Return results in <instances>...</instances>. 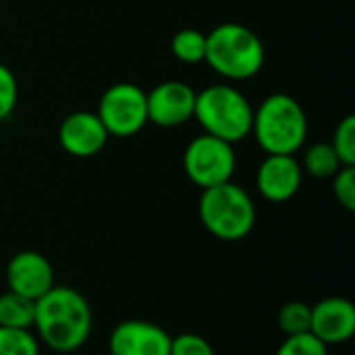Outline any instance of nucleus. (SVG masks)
<instances>
[{"instance_id": "4", "label": "nucleus", "mask_w": 355, "mask_h": 355, "mask_svg": "<svg viewBox=\"0 0 355 355\" xmlns=\"http://www.w3.org/2000/svg\"><path fill=\"white\" fill-rule=\"evenodd\" d=\"M252 131L266 154H295L306 141V112L291 96L272 94L254 112Z\"/></svg>"}, {"instance_id": "6", "label": "nucleus", "mask_w": 355, "mask_h": 355, "mask_svg": "<svg viewBox=\"0 0 355 355\" xmlns=\"http://www.w3.org/2000/svg\"><path fill=\"white\" fill-rule=\"evenodd\" d=\"M187 177L202 189L231 181L235 171L233 146L214 135H200L187 148L183 156Z\"/></svg>"}, {"instance_id": "14", "label": "nucleus", "mask_w": 355, "mask_h": 355, "mask_svg": "<svg viewBox=\"0 0 355 355\" xmlns=\"http://www.w3.org/2000/svg\"><path fill=\"white\" fill-rule=\"evenodd\" d=\"M35 318V302L23 297L15 291H4L0 295V327L29 331L33 329Z\"/></svg>"}, {"instance_id": "7", "label": "nucleus", "mask_w": 355, "mask_h": 355, "mask_svg": "<svg viewBox=\"0 0 355 355\" xmlns=\"http://www.w3.org/2000/svg\"><path fill=\"white\" fill-rule=\"evenodd\" d=\"M98 116L108 135L129 137L139 133L148 123L146 92L133 83H116L108 87L100 100Z\"/></svg>"}, {"instance_id": "12", "label": "nucleus", "mask_w": 355, "mask_h": 355, "mask_svg": "<svg viewBox=\"0 0 355 355\" xmlns=\"http://www.w3.org/2000/svg\"><path fill=\"white\" fill-rule=\"evenodd\" d=\"M60 146L77 158L96 156L108 141V131L102 125L98 114L92 112H73L69 114L58 131Z\"/></svg>"}, {"instance_id": "3", "label": "nucleus", "mask_w": 355, "mask_h": 355, "mask_svg": "<svg viewBox=\"0 0 355 355\" xmlns=\"http://www.w3.org/2000/svg\"><path fill=\"white\" fill-rule=\"evenodd\" d=\"M198 212L202 225L223 241H239L256 225V208L250 193L231 181L204 189Z\"/></svg>"}, {"instance_id": "17", "label": "nucleus", "mask_w": 355, "mask_h": 355, "mask_svg": "<svg viewBox=\"0 0 355 355\" xmlns=\"http://www.w3.org/2000/svg\"><path fill=\"white\" fill-rule=\"evenodd\" d=\"M310 320H312V306L304 302H289L279 312V327L287 337L310 333Z\"/></svg>"}, {"instance_id": "18", "label": "nucleus", "mask_w": 355, "mask_h": 355, "mask_svg": "<svg viewBox=\"0 0 355 355\" xmlns=\"http://www.w3.org/2000/svg\"><path fill=\"white\" fill-rule=\"evenodd\" d=\"M0 355H40V345L29 331L0 327Z\"/></svg>"}, {"instance_id": "22", "label": "nucleus", "mask_w": 355, "mask_h": 355, "mask_svg": "<svg viewBox=\"0 0 355 355\" xmlns=\"http://www.w3.org/2000/svg\"><path fill=\"white\" fill-rule=\"evenodd\" d=\"M168 355H214L212 345L193 333H183L171 339V354Z\"/></svg>"}, {"instance_id": "11", "label": "nucleus", "mask_w": 355, "mask_h": 355, "mask_svg": "<svg viewBox=\"0 0 355 355\" xmlns=\"http://www.w3.org/2000/svg\"><path fill=\"white\" fill-rule=\"evenodd\" d=\"M310 333L329 345L347 343L355 333V308L345 297H327L312 306Z\"/></svg>"}, {"instance_id": "20", "label": "nucleus", "mask_w": 355, "mask_h": 355, "mask_svg": "<svg viewBox=\"0 0 355 355\" xmlns=\"http://www.w3.org/2000/svg\"><path fill=\"white\" fill-rule=\"evenodd\" d=\"M277 355H329V347L318 341L312 333L287 337L277 349Z\"/></svg>"}, {"instance_id": "15", "label": "nucleus", "mask_w": 355, "mask_h": 355, "mask_svg": "<svg viewBox=\"0 0 355 355\" xmlns=\"http://www.w3.org/2000/svg\"><path fill=\"white\" fill-rule=\"evenodd\" d=\"M304 166L312 177L327 179V177H335L343 164L331 144H316L306 152Z\"/></svg>"}, {"instance_id": "10", "label": "nucleus", "mask_w": 355, "mask_h": 355, "mask_svg": "<svg viewBox=\"0 0 355 355\" xmlns=\"http://www.w3.org/2000/svg\"><path fill=\"white\" fill-rule=\"evenodd\" d=\"M148 121L160 127H177L193 116L196 92L183 81H164L146 94Z\"/></svg>"}, {"instance_id": "9", "label": "nucleus", "mask_w": 355, "mask_h": 355, "mask_svg": "<svg viewBox=\"0 0 355 355\" xmlns=\"http://www.w3.org/2000/svg\"><path fill=\"white\" fill-rule=\"evenodd\" d=\"M6 285L10 291L35 302L54 287V268L40 252H19L6 264Z\"/></svg>"}, {"instance_id": "1", "label": "nucleus", "mask_w": 355, "mask_h": 355, "mask_svg": "<svg viewBox=\"0 0 355 355\" xmlns=\"http://www.w3.org/2000/svg\"><path fill=\"white\" fill-rule=\"evenodd\" d=\"M92 308L87 300L73 287L54 285L35 300L33 329L40 341L58 354L77 352L92 333Z\"/></svg>"}, {"instance_id": "19", "label": "nucleus", "mask_w": 355, "mask_h": 355, "mask_svg": "<svg viewBox=\"0 0 355 355\" xmlns=\"http://www.w3.org/2000/svg\"><path fill=\"white\" fill-rule=\"evenodd\" d=\"M343 166L355 164V116L347 114L335 129V139L331 144Z\"/></svg>"}, {"instance_id": "2", "label": "nucleus", "mask_w": 355, "mask_h": 355, "mask_svg": "<svg viewBox=\"0 0 355 355\" xmlns=\"http://www.w3.org/2000/svg\"><path fill=\"white\" fill-rule=\"evenodd\" d=\"M204 60L227 79H250L264 64V46L245 25L223 23L206 35Z\"/></svg>"}, {"instance_id": "13", "label": "nucleus", "mask_w": 355, "mask_h": 355, "mask_svg": "<svg viewBox=\"0 0 355 355\" xmlns=\"http://www.w3.org/2000/svg\"><path fill=\"white\" fill-rule=\"evenodd\" d=\"M302 185V166L293 154H268L258 168V189L268 202L291 200Z\"/></svg>"}, {"instance_id": "21", "label": "nucleus", "mask_w": 355, "mask_h": 355, "mask_svg": "<svg viewBox=\"0 0 355 355\" xmlns=\"http://www.w3.org/2000/svg\"><path fill=\"white\" fill-rule=\"evenodd\" d=\"M333 191L339 204L354 212L355 210V166H341L333 181Z\"/></svg>"}, {"instance_id": "5", "label": "nucleus", "mask_w": 355, "mask_h": 355, "mask_svg": "<svg viewBox=\"0 0 355 355\" xmlns=\"http://www.w3.org/2000/svg\"><path fill=\"white\" fill-rule=\"evenodd\" d=\"M193 116L208 135L229 144L250 135L254 125V110L250 102L231 85H212L202 94H196Z\"/></svg>"}, {"instance_id": "8", "label": "nucleus", "mask_w": 355, "mask_h": 355, "mask_svg": "<svg viewBox=\"0 0 355 355\" xmlns=\"http://www.w3.org/2000/svg\"><path fill=\"white\" fill-rule=\"evenodd\" d=\"M171 335L146 320H125L110 333L108 349L110 355H168Z\"/></svg>"}, {"instance_id": "23", "label": "nucleus", "mask_w": 355, "mask_h": 355, "mask_svg": "<svg viewBox=\"0 0 355 355\" xmlns=\"http://www.w3.org/2000/svg\"><path fill=\"white\" fill-rule=\"evenodd\" d=\"M17 104V79L8 67L0 64V121L6 119Z\"/></svg>"}, {"instance_id": "16", "label": "nucleus", "mask_w": 355, "mask_h": 355, "mask_svg": "<svg viewBox=\"0 0 355 355\" xmlns=\"http://www.w3.org/2000/svg\"><path fill=\"white\" fill-rule=\"evenodd\" d=\"M171 48L181 62H200L206 56V35L198 29H181L175 33Z\"/></svg>"}]
</instances>
